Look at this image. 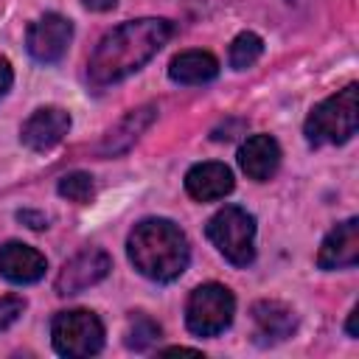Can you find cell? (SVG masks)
Here are the masks:
<instances>
[{
    "mask_svg": "<svg viewBox=\"0 0 359 359\" xmlns=\"http://www.w3.org/2000/svg\"><path fill=\"white\" fill-rule=\"evenodd\" d=\"M261 53H264V39L255 31H241L230 42L227 59H230V67L233 70H247V67H252L261 59Z\"/></svg>",
    "mask_w": 359,
    "mask_h": 359,
    "instance_id": "obj_17",
    "label": "cell"
},
{
    "mask_svg": "<svg viewBox=\"0 0 359 359\" xmlns=\"http://www.w3.org/2000/svg\"><path fill=\"white\" fill-rule=\"evenodd\" d=\"M219 76V59L208 50H182L168 65V79L177 84H208Z\"/></svg>",
    "mask_w": 359,
    "mask_h": 359,
    "instance_id": "obj_16",
    "label": "cell"
},
{
    "mask_svg": "<svg viewBox=\"0 0 359 359\" xmlns=\"http://www.w3.org/2000/svg\"><path fill=\"white\" fill-rule=\"evenodd\" d=\"M252 339L261 348L286 342L297 328V314L280 300H258L252 306Z\"/></svg>",
    "mask_w": 359,
    "mask_h": 359,
    "instance_id": "obj_10",
    "label": "cell"
},
{
    "mask_svg": "<svg viewBox=\"0 0 359 359\" xmlns=\"http://www.w3.org/2000/svg\"><path fill=\"white\" fill-rule=\"evenodd\" d=\"M154 118H157V107H154V104H143V107L129 109V112L104 135V140H101V146H98V154H104V157L123 154V151L132 149L135 140L154 123Z\"/></svg>",
    "mask_w": 359,
    "mask_h": 359,
    "instance_id": "obj_14",
    "label": "cell"
},
{
    "mask_svg": "<svg viewBox=\"0 0 359 359\" xmlns=\"http://www.w3.org/2000/svg\"><path fill=\"white\" fill-rule=\"evenodd\" d=\"M238 165L241 171L255 180V182H266L269 177H275L278 165H280V146L272 135H250L241 146H238Z\"/></svg>",
    "mask_w": 359,
    "mask_h": 359,
    "instance_id": "obj_15",
    "label": "cell"
},
{
    "mask_svg": "<svg viewBox=\"0 0 359 359\" xmlns=\"http://www.w3.org/2000/svg\"><path fill=\"white\" fill-rule=\"evenodd\" d=\"M81 3H84V8H90V11H109V8L118 6V0H81Z\"/></svg>",
    "mask_w": 359,
    "mask_h": 359,
    "instance_id": "obj_22",
    "label": "cell"
},
{
    "mask_svg": "<svg viewBox=\"0 0 359 359\" xmlns=\"http://www.w3.org/2000/svg\"><path fill=\"white\" fill-rule=\"evenodd\" d=\"M177 353H191V356H202V351L196 348H185V345H174V348H163L160 356H177Z\"/></svg>",
    "mask_w": 359,
    "mask_h": 359,
    "instance_id": "obj_23",
    "label": "cell"
},
{
    "mask_svg": "<svg viewBox=\"0 0 359 359\" xmlns=\"http://www.w3.org/2000/svg\"><path fill=\"white\" fill-rule=\"evenodd\" d=\"M236 314V297L222 283H202L188 294L185 325L196 337H216L230 328Z\"/></svg>",
    "mask_w": 359,
    "mask_h": 359,
    "instance_id": "obj_6",
    "label": "cell"
},
{
    "mask_svg": "<svg viewBox=\"0 0 359 359\" xmlns=\"http://www.w3.org/2000/svg\"><path fill=\"white\" fill-rule=\"evenodd\" d=\"M160 339V325L146 317V314H135L129 320V328H126V348L129 351H146L151 348L154 342Z\"/></svg>",
    "mask_w": 359,
    "mask_h": 359,
    "instance_id": "obj_19",
    "label": "cell"
},
{
    "mask_svg": "<svg viewBox=\"0 0 359 359\" xmlns=\"http://www.w3.org/2000/svg\"><path fill=\"white\" fill-rule=\"evenodd\" d=\"M356 317H359V306H353V309H351V314H348V323H345L348 337H359V331H356Z\"/></svg>",
    "mask_w": 359,
    "mask_h": 359,
    "instance_id": "obj_24",
    "label": "cell"
},
{
    "mask_svg": "<svg viewBox=\"0 0 359 359\" xmlns=\"http://www.w3.org/2000/svg\"><path fill=\"white\" fill-rule=\"evenodd\" d=\"M236 180L233 171L219 163V160H208V163H196L185 171V191L191 199L196 202H216L224 199L233 191Z\"/></svg>",
    "mask_w": 359,
    "mask_h": 359,
    "instance_id": "obj_13",
    "label": "cell"
},
{
    "mask_svg": "<svg viewBox=\"0 0 359 359\" xmlns=\"http://www.w3.org/2000/svg\"><path fill=\"white\" fill-rule=\"evenodd\" d=\"M359 261V219L351 216L331 227L317 250V266L320 269H351Z\"/></svg>",
    "mask_w": 359,
    "mask_h": 359,
    "instance_id": "obj_11",
    "label": "cell"
},
{
    "mask_svg": "<svg viewBox=\"0 0 359 359\" xmlns=\"http://www.w3.org/2000/svg\"><path fill=\"white\" fill-rule=\"evenodd\" d=\"M70 123L73 121H70L67 109H62V107H39L22 123L20 140L31 151H50L53 146H59L65 140V135L70 132Z\"/></svg>",
    "mask_w": 359,
    "mask_h": 359,
    "instance_id": "obj_9",
    "label": "cell"
},
{
    "mask_svg": "<svg viewBox=\"0 0 359 359\" xmlns=\"http://www.w3.org/2000/svg\"><path fill=\"white\" fill-rule=\"evenodd\" d=\"M126 255L143 278L154 283H171L188 269L191 244L180 224L151 216L132 227L126 238Z\"/></svg>",
    "mask_w": 359,
    "mask_h": 359,
    "instance_id": "obj_2",
    "label": "cell"
},
{
    "mask_svg": "<svg viewBox=\"0 0 359 359\" xmlns=\"http://www.w3.org/2000/svg\"><path fill=\"white\" fill-rule=\"evenodd\" d=\"M112 269V258L98 250V247H87L81 252H76L56 275V294L67 297V294H79L95 283H101Z\"/></svg>",
    "mask_w": 359,
    "mask_h": 359,
    "instance_id": "obj_8",
    "label": "cell"
},
{
    "mask_svg": "<svg viewBox=\"0 0 359 359\" xmlns=\"http://www.w3.org/2000/svg\"><path fill=\"white\" fill-rule=\"evenodd\" d=\"M48 269V258L25 244V241H6L0 247V275L8 283L25 286V283H36Z\"/></svg>",
    "mask_w": 359,
    "mask_h": 359,
    "instance_id": "obj_12",
    "label": "cell"
},
{
    "mask_svg": "<svg viewBox=\"0 0 359 359\" xmlns=\"http://www.w3.org/2000/svg\"><path fill=\"white\" fill-rule=\"evenodd\" d=\"M73 39V22L56 11L42 14L39 20H34L25 31V48L31 53L34 62L39 65H53L59 62Z\"/></svg>",
    "mask_w": 359,
    "mask_h": 359,
    "instance_id": "obj_7",
    "label": "cell"
},
{
    "mask_svg": "<svg viewBox=\"0 0 359 359\" xmlns=\"http://www.w3.org/2000/svg\"><path fill=\"white\" fill-rule=\"evenodd\" d=\"M56 191H59V196H65V199H70L76 205H87L93 199V194H95V182H93V177L87 171H70V174H65L59 180Z\"/></svg>",
    "mask_w": 359,
    "mask_h": 359,
    "instance_id": "obj_18",
    "label": "cell"
},
{
    "mask_svg": "<svg viewBox=\"0 0 359 359\" xmlns=\"http://www.w3.org/2000/svg\"><path fill=\"white\" fill-rule=\"evenodd\" d=\"M359 129V87L351 81L339 93L328 95L317 107H311L303 135L311 146H339L348 143Z\"/></svg>",
    "mask_w": 359,
    "mask_h": 359,
    "instance_id": "obj_3",
    "label": "cell"
},
{
    "mask_svg": "<svg viewBox=\"0 0 359 359\" xmlns=\"http://www.w3.org/2000/svg\"><path fill=\"white\" fill-rule=\"evenodd\" d=\"M50 342L53 351L67 359L95 356L104 348V323L87 309L59 311L50 320Z\"/></svg>",
    "mask_w": 359,
    "mask_h": 359,
    "instance_id": "obj_5",
    "label": "cell"
},
{
    "mask_svg": "<svg viewBox=\"0 0 359 359\" xmlns=\"http://www.w3.org/2000/svg\"><path fill=\"white\" fill-rule=\"evenodd\" d=\"M208 241L233 264L247 266L255 261V216L238 205H224L205 224Z\"/></svg>",
    "mask_w": 359,
    "mask_h": 359,
    "instance_id": "obj_4",
    "label": "cell"
},
{
    "mask_svg": "<svg viewBox=\"0 0 359 359\" xmlns=\"http://www.w3.org/2000/svg\"><path fill=\"white\" fill-rule=\"evenodd\" d=\"M174 36V22L165 17H140L115 25L104 34L87 62V76L95 87L123 81L151 62Z\"/></svg>",
    "mask_w": 359,
    "mask_h": 359,
    "instance_id": "obj_1",
    "label": "cell"
},
{
    "mask_svg": "<svg viewBox=\"0 0 359 359\" xmlns=\"http://www.w3.org/2000/svg\"><path fill=\"white\" fill-rule=\"evenodd\" d=\"M14 84V70H11V62L6 56H0V101L6 98V93L11 90Z\"/></svg>",
    "mask_w": 359,
    "mask_h": 359,
    "instance_id": "obj_21",
    "label": "cell"
},
{
    "mask_svg": "<svg viewBox=\"0 0 359 359\" xmlns=\"http://www.w3.org/2000/svg\"><path fill=\"white\" fill-rule=\"evenodd\" d=\"M22 311H25V297H20V294H3L0 297V334L6 328H11L22 317Z\"/></svg>",
    "mask_w": 359,
    "mask_h": 359,
    "instance_id": "obj_20",
    "label": "cell"
}]
</instances>
